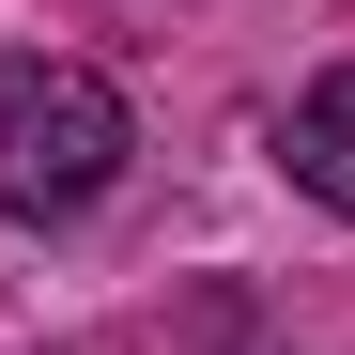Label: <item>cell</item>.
Returning <instances> with one entry per match:
<instances>
[{
	"instance_id": "obj_1",
	"label": "cell",
	"mask_w": 355,
	"mask_h": 355,
	"mask_svg": "<svg viewBox=\"0 0 355 355\" xmlns=\"http://www.w3.org/2000/svg\"><path fill=\"white\" fill-rule=\"evenodd\" d=\"M108 170H124V93L93 62L16 46L0 62V201L16 216H78V201H108Z\"/></svg>"
},
{
	"instance_id": "obj_2",
	"label": "cell",
	"mask_w": 355,
	"mask_h": 355,
	"mask_svg": "<svg viewBox=\"0 0 355 355\" xmlns=\"http://www.w3.org/2000/svg\"><path fill=\"white\" fill-rule=\"evenodd\" d=\"M278 155H293V186H309L324 216H355V62L293 93V124H278Z\"/></svg>"
}]
</instances>
